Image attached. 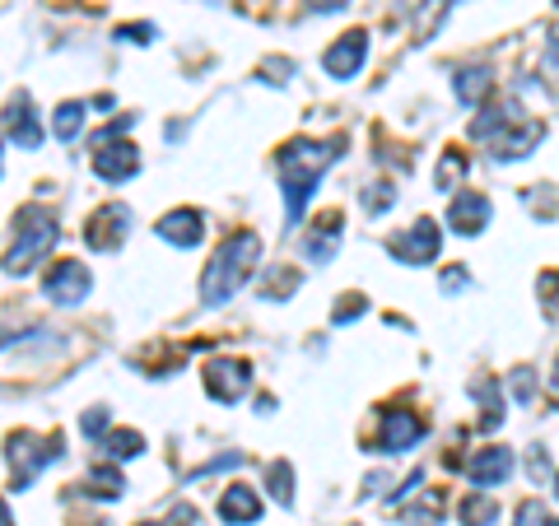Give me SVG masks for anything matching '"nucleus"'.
I'll return each mask as SVG.
<instances>
[{"instance_id": "f704fd0d", "label": "nucleus", "mask_w": 559, "mask_h": 526, "mask_svg": "<svg viewBox=\"0 0 559 526\" xmlns=\"http://www.w3.org/2000/svg\"><path fill=\"white\" fill-rule=\"evenodd\" d=\"M359 312H364V298L355 294V303H341L336 308V322H349V318H359Z\"/></svg>"}, {"instance_id": "7c9ffc66", "label": "nucleus", "mask_w": 559, "mask_h": 526, "mask_svg": "<svg viewBox=\"0 0 559 526\" xmlns=\"http://www.w3.org/2000/svg\"><path fill=\"white\" fill-rule=\"evenodd\" d=\"M509 387H513V396H518V401H532V396H536V382H532V368H518V373L509 378Z\"/></svg>"}, {"instance_id": "6e6552de", "label": "nucleus", "mask_w": 559, "mask_h": 526, "mask_svg": "<svg viewBox=\"0 0 559 526\" xmlns=\"http://www.w3.org/2000/svg\"><path fill=\"white\" fill-rule=\"evenodd\" d=\"M252 387V368L242 363V359H215V363H205V392L224 401V406H234V401H242Z\"/></svg>"}, {"instance_id": "9d476101", "label": "nucleus", "mask_w": 559, "mask_h": 526, "mask_svg": "<svg viewBox=\"0 0 559 526\" xmlns=\"http://www.w3.org/2000/svg\"><path fill=\"white\" fill-rule=\"evenodd\" d=\"M364 61H369V33H341V43H331L326 47V57H322V70L331 80H349V75H359Z\"/></svg>"}, {"instance_id": "a211bd4d", "label": "nucleus", "mask_w": 559, "mask_h": 526, "mask_svg": "<svg viewBox=\"0 0 559 526\" xmlns=\"http://www.w3.org/2000/svg\"><path fill=\"white\" fill-rule=\"evenodd\" d=\"M336 248H341V219L331 215V219H322V229L308 234V256L318 261V266H326V261L336 256Z\"/></svg>"}, {"instance_id": "2eb2a0df", "label": "nucleus", "mask_w": 559, "mask_h": 526, "mask_svg": "<svg viewBox=\"0 0 559 526\" xmlns=\"http://www.w3.org/2000/svg\"><path fill=\"white\" fill-rule=\"evenodd\" d=\"M219 517L229 526H252L261 517V499L252 494L248 485H229L224 489V499H219Z\"/></svg>"}, {"instance_id": "f257e3e1", "label": "nucleus", "mask_w": 559, "mask_h": 526, "mask_svg": "<svg viewBox=\"0 0 559 526\" xmlns=\"http://www.w3.org/2000/svg\"><path fill=\"white\" fill-rule=\"evenodd\" d=\"M336 159H341V140H326V145H312V140H289V145L280 150V191H285L289 224L304 219L308 196L318 191L322 172Z\"/></svg>"}, {"instance_id": "20e7f679", "label": "nucleus", "mask_w": 559, "mask_h": 526, "mask_svg": "<svg viewBox=\"0 0 559 526\" xmlns=\"http://www.w3.org/2000/svg\"><path fill=\"white\" fill-rule=\"evenodd\" d=\"M5 457H10V489H28L33 476H38L47 462H57V457H61V433H51V438L14 433V438H10V447H5Z\"/></svg>"}, {"instance_id": "b1692460", "label": "nucleus", "mask_w": 559, "mask_h": 526, "mask_svg": "<svg viewBox=\"0 0 559 526\" xmlns=\"http://www.w3.org/2000/svg\"><path fill=\"white\" fill-rule=\"evenodd\" d=\"M103 447H108V457H112V462H127V457H140L145 438L131 433V429H121V433H108V438H103Z\"/></svg>"}, {"instance_id": "393cba45", "label": "nucleus", "mask_w": 559, "mask_h": 526, "mask_svg": "<svg viewBox=\"0 0 559 526\" xmlns=\"http://www.w3.org/2000/svg\"><path fill=\"white\" fill-rule=\"evenodd\" d=\"M121 470L117 466H98V470H90V494H98V499H121Z\"/></svg>"}, {"instance_id": "dca6fc26", "label": "nucleus", "mask_w": 559, "mask_h": 526, "mask_svg": "<svg viewBox=\"0 0 559 526\" xmlns=\"http://www.w3.org/2000/svg\"><path fill=\"white\" fill-rule=\"evenodd\" d=\"M5 135H10V145H20V150H38L43 145V131H38V121H33L28 103H14V108H10Z\"/></svg>"}, {"instance_id": "c85d7f7f", "label": "nucleus", "mask_w": 559, "mask_h": 526, "mask_svg": "<svg viewBox=\"0 0 559 526\" xmlns=\"http://www.w3.org/2000/svg\"><path fill=\"white\" fill-rule=\"evenodd\" d=\"M513 526H559V522L532 499V503H522V507H518V522H513Z\"/></svg>"}, {"instance_id": "7ed1b4c3", "label": "nucleus", "mask_w": 559, "mask_h": 526, "mask_svg": "<svg viewBox=\"0 0 559 526\" xmlns=\"http://www.w3.org/2000/svg\"><path fill=\"white\" fill-rule=\"evenodd\" d=\"M14 224H20V238H14V248H10V256H5V275H10V279H14V275H28L51 248H57V219H51L47 210L28 205V210H20V215H14Z\"/></svg>"}, {"instance_id": "39448f33", "label": "nucleus", "mask_w": 559, "mask_h": 526, "mask_svg": "<svg viewBox=\"0 0 559 526\" xmlns=\"http://www.w3.org/2000/svg\"><path fill=\"white\" fill-rule=\"evenodd\" d=\"M90 289H94V275L84 261H57L47 275V285H43V294L61 308H80L84 298H90Z\"/></svg>"}, {"instance_id": "473e14b6", "label": "nucleus", "mask_w": 559, "mask_h": 526, "mask_svg": "<svg viewBox=\"0 0 559 526\" xmlns=\"http://www.w3.org/2000/svg\"><path fill=\"white\" fill-rule=\"evenodd\" d=\"M80 429L90 433V438H103L108 433V410H84V419H80Z\"/></svg>"}, {"instance_id": "2f4dec72", "label": "nucleus", "mask_w": 559, "mask_h": 526, "mask_svg": "<svg viewBox=\"0 0 559 526\" xmlns=\"http://www.w3.org/2000/svg\"><path fill=\"white\" fill-rule=\"evenodd\" d=\"M117 38H121V43H135V47H150V43H154V24H135V28L127 24V28L117 33Z\"/></svg>"}, {"instance_id": "a878e982", "label": "nucleus", "mask_w": 559, "mask_h": 526, "mask_svg": "<svg viewBox=\"0 0 559 526\" xmlns=\"http://www.w3.org/2000/svg\"><path fill=\"white\" fill-rule=\"evenodd\" d=\"M495 517H499V503L495 499H466L462 503V522L466 526H489Z\"/></svg>"}, {"instance_id": "423d86ee", "label": "nucleus", "mask_w": 559, "mask_h": 526, "mask_svg": "<svg viewBox=\"0 0 559 526\" xmlns=\"http://www.w3.org/2000/svg\"><path fill=\"white\" fill-rule=\"evenodd\" d=\"M439 242H443L439 224H433V219H415L406 234H396L388 242V248H392L396 261H406V266H425V261L439 256Z\"/></svg>"}, {"instance_id": "ddd939ff", "label": "nucleus", "mask_w": 559, "mask_h": 526, "mask_svg": "<svg viewBox=\"0 0 559 526\" xmlns=\"http://www.w3.org/2000/svg\"><path fill=\"white\" fill-rule=\"evenodd\" d=\"M159 238L173 242V248H197L205 238V215L201 210H173V215L159 219Z\"/></svg>"}, {"instance_id": "c9c22d12", "label": "nucleus", "mask_w": 559, "mask_h": 526, "mask_svg": "<svg viewBox=\"0 0 559 526\" xmlns=\"http://www.w3.org/2000/svg\"><path fill=\"white\" fill-rule=\"evenodd\" d=\"M546 470H550V457H546V452L536 447V452H532V476L540 480V476H546Z\"/></svg>"}, {"instance_id": "bb28decb", "label": "nucleus", "mask_w": 559, "mask_h": 526, "mask_svg": "<svg viewBox=\"0 0 559 526\" xmlns=\"http://www.w3.org/2000/svg\"><path fill=\"white\" fill-rule=\"evenodd\" d=\"M388 205H396V191L388 182H373L369 191H364V210H369V215H382Z\"/></svg>"}, {"instance_id": "a19ab883", "label": "nucleus", "mask_w": 559, "mask_h": 526, "mask_svg": "<svg viewBox=\"0 0 559 526\" xmlns=\"http://www.w3.org/2000/svg\"><path fill=\"white\" fill-rule=\"evenodd\" d=\"M555 5H559V0H555Z\"/></svg>"}, {"instance_id": "4be33fe9", "label": "nucleus", "mask_w": 559, "mask_h": 526, "mask_svg": "<svg viewBox=\"0 0 559 526\" xmlns=\"http://www.w3.org/2000/svg\"><path fill=\"white\" fill-rule=\"evenodd\" d=\"M266 485H271V499L280 507H294V470H289V462H271Z\"/></svg>"}, {"instance_id": "ea45409f", "label": "nucleus", "mask_w": 559, "mask_h": 526, "mask_svg": "<svg viewBox=\"0 0 559 526\" xmlns=\"http://www.w3.org/2000/svg\"><path fill=\"white\" fill-rule=\"evenodd\" d=\"M140 526H159V522H140Z\"/></svg>"}, {"instance_id": "72a5a7b5", "label": "nucleus", "mask_w": 559, "mask_h": 526, "mask_svg": "<svg viewBox=\"0 0 559 526\" xmlns=\"http://www.w3.org/2000/svg\"><path fill=\"white\" fill-rule=\"evenodd\" d=\"M466 285H471V279H466L462 266H452V271L443 275V294H457V289H466Z\"/></svg>"}, {"instance_id": "cd10ccee", "label": "nucleus", "mask_w": 559, "mask_h": 526, "mask_svg": "<svg viewBox=\"0 0 559 526\" xmlns=\"http://www.w3.org/2000/svg\"><path fill=\"white\" fill-rule=\"evenodd\" d=\"M540 303H546V312H550V318L559 322V271H546V275H540Z\"/></svg>"}, {"instance_id": "aec40b11", "label": "nucleus", "mask_w": 559, "mask_h": 526, "mask_svg": "<svg viewBox=\"0 0 559 526\" xmlns=\"http://www.w3.org/2000/svg\"><path fill=\"white\" fill-rule=\"evenodd\" d=\"M466 154L462 150H443V159H439V172H433V187L439 191H457L462 178H466Z\"/></svg>"}, {"instance_id": "58836bf2", "label": "nucleus", "mask_w": 559, "mask_h": 526, "mask_svg": "<svg viewBox=\"0 0 559 526\" xmlns=\"http://www.w3.org/2000/svg\"><path fill=\"white\" fill-rule=\"evenodd\" d=\"M555 499H559V476H555Z\"/></svg>"}, {"instance_id": "5701e85b", "label": "nucleus", "mask_w": 559, "mask_h": 526, "mask_svg": "<svg viewBox=\"0 0 559 526\" xmlns=\"http://www.w3.org/2000/svg\"><path fill=\"white\" fill-rule=\"evenodd\" d=\"M80 127H84V108H80V103H61L57 117H51V135H57V140H75Z\"/></svg>"}, {"instance_id": "f03ea898", "label": "nucleus", "mask_w": 559, "mask_h": 526, "mask_svg": "<svg viewBox=\"0 0 559 526\" xmlns=\"http://www.w3.org/2000/svg\"><path fill=\"white\" fill-rule=\"evenodd\" d=\"M257 256H261V238L257 234H234L224 248L215 252V261L205 266L201 275V298L205 303H229L234 294H242V285L252 279L257 271Z\"/></svg>"}, {"instance_id": "f3484780", "label": "nucleus", "mask_w": 559, "mask_h": 526, "mask_svg": "<svg viewBox=\"0 0 559 526\" xmlns=\"http://www.w3.org/2000/svg\"><path fill=\"white\" fill-rule=\"evenodd\" d=\"M536 140H540L536 121H518V131H509V135L495 140V159H499V164H503V159H522V154H532Z\"/></svg>"}, {"instance_id": "4c0bfd02", "label": "nucleus", "mask_w": 559, "mask_h": 526, "mask_svg": "<svg viewBox=\"0 0 559 526\" xmlns=\"http://www.w3.org/2000/svg\"><path fill=\"white\" fill-rule=\"evenodd\" d=\"M550 396L559 401V368H555V378H550Z\"/></svg>"}, {"instance_id": "9b49d317", "label": "nucleus", "mask_w": 559, "mask_h": 526, "mask_svg": "<svg viewBox=\"0 0 559 526\" xmlns=\"http://www.w3.org/2000/svg\"><path fill=\"white\" fill-rule=\"evenodd\" d=\"M513 476V452L509 447H480L476 457L466 462V480L480 485V489H495Z\"/></svg>"}, {"instance_id": "f8f14e48", "label": "nucleus", "mask_w": 559, "mask_h": 526, "mask_svg": "<svg viewBox=\"0 0 559 526\" xmlns=\"http://www.w3.org/2000/svg\"><path fill=\"white\" fill-rule=\"evenodd\" d=\"M419 438H425V419L419 415H411V410H392L388 419H382V443L373 447V452H411Z\"/></svg>"}, {"instance_id": "0eeeda50", "label": "nucleus", "mask_w": 559, "mask_h": 526, "mask_svg": "<svg viewBox=\"0 0 559 526\" xmlns=\"http://www.w3.org/2000/svg\"><path fill=\"white\" fill-rule=\"evenodd\" d=\"M131 234V205H103L94 210V219H90V229H84V242H90L94 252H117L121 248V238Z\"/></svg>"}, {"instance_id": "c756f323", "label": "nucleus", "mask_w": 559, "mask_h": 526, "mask_svg": "<svg viewBox=\"0 0 559 526\" xmlns=\"http://www.w3.org/2000/svg\"><path fill=\"white\" fill-rule=\"evenodd\" d=\"M299 289V271H271V279H266V298H275V294H294Z\"/></svg>"}, {"instance_id": "4468645a", "label": "nucleus", "mask_w": 559, "mask_h": 526, "mask_svg": "<svg viewBox=\"0 0 559 526\" xmlns=\"http://www.w3.org/2000/svg\"><path fill=\"white\" fill-rule=\"evenodd\" d=\"M448 224L457 234H480L489 224V196L480 191H466V196H452V210H448Z\"/></svg>"}, {"instance_id": "1a4fd4ad", "label": "nucleus", "mask_w": 559, "mask_h": 526, "mask_svg": "<svg viewBox=\"0 0 559 526\" xmlns=\"http://www.w3.org/2000/svg\"><path fill=\"white\" fill-rule=\"evenodd\" d=\"M94 178H103V182H127V178H135V168H140V154H135V145H127V140H98L94 145Z\"/></svg>"}, {"instance_id": "e433bc0d", "label": "nucleus", "mask_w": 559, "mask_h": 526, "mask_svg": "<svg viewBox=\"0 0 559 526\" xmlns=\"http://www.w3.org/2000/svg\"><path fill=\"white\" fill-rule=\"evenodd\" d=\"M546 65L555 70V75H559V33H555V38H550V51H546Z\"/></svg>"}, {"instance_id": "6ab92c4d", "label": "nucleus", "mask_w": 559, "mask_h": 526, "mask_svg": "<svg viewBox=\"0 0 559 526\" xmlns=\"http://www.w3.org/2000/svg\"><path fill=\"white\" fill-rule=\"evenodd\" d=\"M452 84H457V98L466 103V108H476V103H480L489 89H495V75H489L485 65H476V70H462V75L452 80Z\"/></svg>"}, {"instance_id": "412c9836", "label": "nucleus", "mask_w": 559, "mask_h": 526, "mask_svg": "<svg viewBox=\"0 0 559 526\" xmlns=\"http://www.w3.org/2000/svg\"><path fill=\"white\" fill-rule=\"evenodd\" d=\"M401 522L406 526H439L443 522V494H425L415 507H401Z\"/></svg>"}]
</instances>
